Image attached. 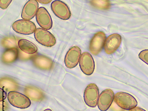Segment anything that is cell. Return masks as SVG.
Here are the masks:
<instances>
[{
    "mask_svg": "<svg viewBox=\"0 0 148 111\" xmlns=\"http://www.w3.org/2000/svg\"><path fill=\"white\" fill-rule=\"evenodd\" d=\"M114 101L119 107L125 110L132 109L137 107L138 104L134 97L125 92H120L116 93Z\"/></svg>",
    "mask_w": 148,
    "mask_h": 111,
    "instance_id": "6da1fadb",
    "label": "cell"
},
{
    "mask_svg": "<svg viewBox=\"0 0 148 111\" xmlns=\"http://www.w3.org/2000/svg\"><path fill=\"white\" fill-rule=\"evenodd\" d=\"M8 99L12 106L22 109L29 108L31 104L30 99L27 96L15 91L8 92Z\"/></svg>",
    "mask_w": 148,
    "mask_h": 111,
    "instance_id": "7a4b0ae2",
    "label": "cell"
},
{
    "mask_svg": "<svg viewBox=\"0 0 148 111\" xmlns=\"http://www.w3.org/2000/svg\"><path fill=\"white\" fill-rule=\"evenodd\" d=\"M34 35L36 41L43 46L52 47L56 43L54 35L50 32L42 28H37Z\"/></svg>",
    "mask_w": 148,
    "mask_h": 111,
    "instance_id": "3957f363",
    "label": "cell"
},
{
    "mask_svg": "<svg viewBox=\"0 0 148 111\" xmlns=\"http://www.w3.org/2000/svg\"><path fill=\"white\" fill-rule=\"evenodd\" d=\"M99 95V89L97 85L94 83L89 84L85 88L84 94L86 104L90 107H95L97 104Z\"/></svg>",
    "mask_w": 148,
    "mask_h": 111,
    "instance_id": "277c9868",
    "label": "cell"
},
{
    "mask_svg": "<svg viewBox=\"0 0 148 111\" xmlns=\"http://www.w3.org/2000/svg\"><path fill=\"white\" fill-rule=\"evenodd\" d=\"M12 27L17 33L25 35L33 34L36 29L35 25L33 22L23 19L15 21L12 25Z\"/></svg>",
    "mask_w": 148,
    "mask_h": 111,
    "instance_id": "5b68a950",
    "label": "cell"
},
{
    "mask_svg": "<svg viewBox=\"0 0 148 111\" xmlns=\"http://www.w3.org/2000/svg\"><path fill=\"white\" fill-rule=\"evenodd\" d=\"M36 18L37 23L41 28L46 30L52 28L53 23L51 17L45 8L40 7L38 9Z\"/></svg>",
    "mask_w": 148,
    "mask_h": 111,
    "instance_id": "8992f818",
    "label": "cell"
},
{
    "mask_svg": "<svg viewBox=\"0 0 148 111\" xmlns=\"http://www.w3.org/2000/svg\"><path fill=\"white\" fill-rule=\"evenodd\" d=\"M106 36L103 32L96 33L93 36L90 42L89 50L93 55L96 56L102 51L105 45Z\"/></svg>",
    "mask_w": 148,
    "mask_h": 111,
    "instance_id": "52a82bcc",
    "label": "cell"
},
{
    "mask_svg": "<svg viewBox=\"0 0 148 111\" xmlns=\"http://www.w3.org/2000/svg\"><path fill=\"white\" fill-rule=\"evenodd\" d=\"M51 10L55 16L63 20H68L71 16L70 10L67 5L60 1H55L51 5Z\"/></svg>",
    "mask_w": 148,
    "mask_h": 111,
    "instance_id": "ba28073f",
    "label": "cell"
},
{
    "mask_svg": "<svg viewBox=\"0 0 148 111\" xmlns=\"http://www.w3.org/2000/svg\"><path fill=\"white\" fill-rule=\"evenodd\" d=\"M79 65L81 71L86 75L90 76L93 73L95 69V62L89 53L85 52L82 54Z\"/></svg>",
    "mask_w": 148,
    "mask_h": 111,
    "instance_id": "9c48e42d",
    "label": "cell"
},
{
    "mask_svg": "<svg viewBox=\"0 0 148 111\" xmlns=\"http://www.w3.org/2000/svg\"><path fill=\"white\" fill-rule=\"evenodd\" d=\"M81 51L77 46H73L70 48L67 53L64 59L66 66L71 69L78 64L81 57Z\"/></svg>",
    "mask_w": 148,
    "mask_h": 111,
    "instance_id": "30bf717a",
    "label": "cell"
},
{
    "mask_svg": "<svg viewBox=\"0 0 148 111\" xmlns=\"http://www.w3.org/2000/svg\"><path fill=\"white\" fill-rule=\"evenodd\" d=\"M114 94L110 89H106L102 92L99 97L98 108L101 111H106L112 105L114 100Z\"/></svg>",
    "mask_w": 148,
    "mask_h": 111,
    "instance_id": "8fae6325",
    "label": "cell"
},
{
    "mask_svg": "<svg viewBox=\"0 0 148 111\" xmlns=\"http://www.w3.org/2000/svg\"><path fill=\"white\" fill-rule=\"evenodd\" d=\"M121 41L120 35L114 34L110 35L105 42L104 47L105 52L108 55L114 53L120 47Z\"/></svg>",
    "mask_w": 148,
    "mask_h": 111,
    "instance_id": "7c38bea8",
    "label": "cell"
},
{
    "mask_svg": "<svg viewBox=\"0 0 148 111\" xmlns=\"http://www.w3.org/2000/svg\"><path fill=\"white\" fill-rule=\"evenodd\" d=\"M39 8L38 1L30 0L24 5L22 9L21 17L23 20H30L36 15Z\"/></svg>",
    "mask_w": 148,
    "mask_h": 111,
    "instance_id": "4fadbf2b",
    "label": "cell"
},
{
    "mask_svg": "<svg viewBox=\"0 0 148 111\" xmlns=\"http://www.w3.org/2000/svg\"><path fill=\"white\" fill-rule=\"evenodd\" d=\"M32 60L34 65L41 69L50 70L53 66V61L50 58L43 55L34 56Z\"/></svg>",
    "mask_w": 148,
    "mask_h": 111,
    "instance_id": "5bb4252c",
    "label": "cell"
},
{
    "mask_svg": "<svg viewBox=\"0 0 148 111\" xmlns=\"http://www.w3.org/2000/svg\"><path fill=\"white\" fill-rule=\"evenodd\" d=\"M25 94L32 101H39L43 100L45 95L42 92L34 86H29L25 88Z\"/></svg>",
    "mask_w": 148,
    "mask_h": 111,
    "instance_id": "9a60e30c",
    "label": "cell"
},
{
    "mask_svg": "<svg viewBox=\"0 0 148 111\" xmlns=\"http://www.w3.org/2000/svg\"><path fill=\"white\" fill-rule=\"evenodd\" d=\"M19 51L17 48L15 47L8 48L3 53L2 60L5 64L12 63L17 59Z\"/></svg>",
    "mask_w": 148,
    "mask_h": 111,
    "instance_id": "2e32d148",
    "label": "cell"
},
{
    "mask_svg": "<svg viewBox=\"0 0 148 111\" xmlns=\"http://www.w3.org/2000/svg\"><path fill=\"white\" fill-rule=\"evenodd\" d=\"M18 46L22 51L29 54H32L38 51V48L32 42L26 39H21L18 42Z\"/></svg>",
    "mask_w": 148,
    "mask_h": 111,
    "instance_id": "e0dca14e",
    "label": "cell"
},
{
    "mask_svg": "<svg viewBox=\"0 0 148 111\" xmlns=\"http://www.w3.org/2000/svg\"><path fill=\"white\" fill-rule=\"evenodd\" d=\"M1 87L6 91L17 90L18 88L17 83L14 79L8 77H4L1 79Z\"/></svg>",
    "mask_w": 148,
    "mask_h": 111,
    "instance_id": "ac0fdd59",
    "label": "cell"
},
{
    "mask_svg": "<svg viewBox=\"0 0 148 111\" xmlns=\"http://www.w3.org/2000/svg\"><path fill=\"white\" fill-rule=\"evenodd\" d=\"M90 3L92 5L98 9L107 10L111 7V4L110 1L107 0H96L90 1Z\"/></svg>",
    "mask_w": 148,
    "mask_h": 111,
    "instance_id": "d6986e66",
    "label": "cell"
},
{
    "mask_svg": "<svg viewBox=\"0 0 148 111\" xmlns=\"http://www.w3.org/2000/svg\"><path fill=\"white\" fill-rule=\"evenodd\" d=\"M139 58L148 65V50L141 51L138 55Z\"/></svg>",
    "mask_w": 148,
    "mask_h": 111,
    "instance_id": "ffe728a7",
    "label": "cell"
},
{
    "mask_svg": "<svg viewBox=\"0 0 148 111\" xmlns=\"http://www.w3.org/2000/svg\"><path fill=\"white\" fill-rule=\"evenodd\" d=\"M12 1L10 0H1L0 1V7L3 10L7 9Z\"/></svg>",
    "mask_w": 148,
    "mask_h": 111,
    "instance_id": "44dd1931",
    "label": "cell"
},
{
    "mask_svg": "<svg viewBox=\"0 0 148 111\" xmlns=\"http://www.w3.org/2000/svg\"><path fill=\"white\" fill-rule=\"evenodd\" d=\"M7 97V93L5 91L1 88V101H4Z\"/></svg>",
    "mask_w": 148,
    "mask_h": 111,
    "instance_id": "7402d4cb",
    "label": "cell"
},
{
    "mask_svg": "<svg viewBox=\"0 0 148 111\" xmlns=\"http://www.w3.org/2000/svg\"><path fill=\"white\" fill-rule=\"evenodd\" d=\"M129 111H146L143 109L139 107H136L135 108L130 110Z\"/></svg>",
    "mask_w": 148,
    "mask_h": 111,
    "instance_id": "603a6c76",
    "label": "cell"
},
{
    "mask_svg": "<svg viewBox=\"0 0 148 111\" xmlns=\"http://www.w3.org/2000/svg\"><path fill=\"white\" fill-rule=\"evenodd\" d=\"M37 1L42 4H46L50 3L52 1H51H51H50V0H48V1L45 0V1L44 0V1Z\"/></svg>",
    "mask_w": 148,
    "mask_h": 111,
    "instance_id": "cb8c5ba5",
    "label": "cell"
},
{
    "mask_svg": "<svg viewBox=\"0 0 148 111\" xmlns=\"http://www.w3.org/2000/svg\"><path fill=\"white\" fill-rule=\"evenodd\" d=\"M43 111H52V110L50 109H47Z\"/></svg>",
    "mask_w": 148,
    "mask_h": 111,
    "instance_id": "d4e9b609",
    "label": "cell"
}]
</instances>
